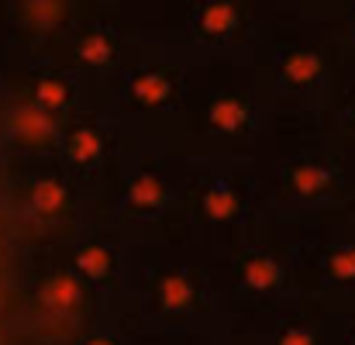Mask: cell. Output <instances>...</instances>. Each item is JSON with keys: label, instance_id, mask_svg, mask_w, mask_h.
<instances>
[{"label": "cell", "instance_id": "cell-14", "mask_svg": "<svg viewBox=\"0 0 355 345\" xmlns=\"http://www.w3.org/2000/svg\"><path fill=\"white\" fill-rule=\"evenodd\" d=\"M38 104L42 108H62L66 104V87L55 80H42L38 83Z\"/></svg>", "mask_w": 355, "mask_h": 345}, {"label": "cell", "instance_id": "cell-7", "mask_svg": "<svg viewBox=\"0 0 355 345\" xmlns=\"http://www.w3.org/2000/svg\"><path fill=\"white\" fill-rule=\"evenodd\" d=\"M97 155H101V135L90 131V128L76 131L73 135V159L76 162H94Z\"/></svg>", "mask_w": 355, "mask_h": 345}, {"label": "cell", "instance_id": "cell-9", "mask_svg": "<svg viewBox=\"0 0 355 345\" xmlns=\"http://www.w3.org/2000/svg\"><path fill=\"white\" fill-rule=\"evenodd\" d=\"M204 208H207V214H211V218H232L238 204H235V194H232L228 187H214V190L207 194Z\"/></svg>", "mask_w": 355, "mask_h": 345}, {"label": "cell", "instance_id": "cell-5", "mask_svg": "<svg viewBox=\"0 0 355 345\" xmlns=\"http://www.w3.org/2000/svg\"><path fill=\"white\" fill-rule=\"evenodd\" d=\"M76 266H80V273H87V276L101 280V276H104V273L111 269V255H107V249L94 245V249H83V252H80Z\"/></svg>", "mask_w": 355, "mask_h": 345}, {"label": "cell", "instance_id": "cell-17", "mask_svg": "<svg viewBox=\"0 0 355 345\" xmlns=\"http://www.w3.org/2000/svg\"><path fill=\"white\" fill-rule=\"evenodd\" d=\"M279 345H314V342H311V335H304V332L293 328V332H286V335L279 339Z\"/></svg>", "mask_w": 355, "mask_h": 345}, {"label": "cell", "instance_id": "cell-13", "mask_svg": "<svg viewBox=\"0 0 355 345\" xmlns=\"http://www.w3.org/2000/svg\"><path fill=\"white\" fill-rule=\"evenodd\" d=\"M283 69H286V76H290L293 83H307V80L318 73V59H311V56H290Z\"/></svg>", "mask_w": 355, "mask_h": 345}, {"label": "cell", "instance_id": "cell-16", "mask_svg": "<svg viewBox=\"0 0 355 345\" xmlns=\"http://www.w3.org/2000/svg\"><path fill=\"white\" fill-rule=\"evenodd\" d=\"M293 183H297V190L311 194V190L321 187V173H318V169H297V173H293Z\"/></svg>", "mask_w": 355, "mask_h": 345}, {"label": "cell", "instance_id": "cell-15", "mask_svg": "<svg viewBox=\"0 0 355 345\" xmlns=\"http://www.w3.org/2000/svg\"><path fill=\"white\" fill-rule=\"evenodd\" d=\"M80 56H83L87 62L101 66V62H107V59H111V45H107L104 38H87V42L80 45Z\"/></svg>", "mask_w": 355, "mask_h": 345}, {"label": "cell", "instance_id": "cell-1", "mask_svg": "<svg viewBox=\"0 0 355 345\" xmlns=\"http://www.w3.org/2000/svg\"><path fill=\"white\" fill-rule=\"evenodd\" d=\"M42 304L52 308V311H59V314L73 311V308L80 304V287H76V280H73V276H52V280L42 287Z\"/></svg>", "mask_w": 355, "mask_h": 345}, {"label": "cell", "instance_id": "cell-4", "mask_svg": "<svg viewBox=\"0 0 355 345\" xmlns=\"http://www.w3.org/2000/svg\"><path fill=\"white\" fill-rule=\"evenodd\" d=\"M211 121H214V128H221V131H235L245 124V108L238 104V101H218L214 108H211Z\"/></svg>", "mask_w": 355, "mask_h": 345}, {"label": "cell", "instance_id": "cell-10", "mask_svg": "<svg viewBox=\"0 0 355 345\" xmlns=\"http://www.w3.org/2000/svg\"><path fill=\"white\" fill-rule=\"evenodd\" d=\"M159 201H162V187H159V180H152V176L135 180V187H131V204H138V208H155Z\"/></svg>", "mask_w": 355, "mask_h": 345}, {"label": "cell", "instance_id": "cell-6", "mask_svg": "<svg viewBox=\"0 0 355 345\" xmlns=\"http://www.w3.org/2000/svg\"><path fill=\"white\" fill-rule=\"evenodd\" d=\"M135 94H138L145 104H159V101H166L169 83H166V76L148 73V76H138V80H135Z\"/></svg>", "mask_w": 355, "mask_h": 345}, {"label": "cell", "instance_id": "cell-8", "mask_svg": "<svg viewBox=\"0 0 355 345\" xmlns=\"http://www.w3.org/2000/svg\"><path fill=\"white\" fill-rule=\"evenodd\" d=\"M159 297H162L166 308H187V301H190V283H187L183 276H169V280H162Z\"/></svg>", "mask_w": 355, "mask_h": 345}, {"label": "cell", "instance_id": "cell-3", "mask_svg": "<svg viewBox=\"0 0 355 345\" xmlns=\"http://www.w3.org/2000/svg\"><path fill=\"white\" fill-rule=\"evenodd\" d=\"M62 201H66V190H62L59 183H52V180H42V183L35 187V194H31V204H35L42 214L59 211V208H62Z\"/></svg>", "mask_w": 355, "mask_h": 345}, {"label": "cell", "instance_id": "cell-18", "mask_svg": "<svg viewBox=\"0 0 355 345\" xmlns=\"http://www.w3.org/2000/svg\"><path fill=\"white\" fill-rule=\"evenodd\" d=\"M87 345H114V342H111V339H90Z\"/></svg>", "mask_w": 355, "mask_h": 345}, {"label": "cell", "instance_id": "cell-2", "mask_svg": "<svg viewBox=\"0 0 355 345\" xmlns=\"http://www.w3.org/2000/svg\"><path fill=\"white\" fill-rule=\"evenodd\" d=\"M276 280H279V269L272 259H252L245 266V283L255 290H269V287H276Z\"/></svg>", "mask_w": 355, "mask_h": 345}, {"label": "cell", "instance_id": "cell-11", "mask_svg": "<svg viewBox=\"0 0 355 345\" xmlns=\"http://www.w3.org/2000/svg\"><path fill=\"white\" fill-rule=\"evenodd\" d=\"M200 24L207 28V31H228L232 24H235V10L228 7V3H214V7H207L204 10V17H200Z\"/></svg>", "mask_w": 355, "mask_h": 345}, {"label": "cell", "instance_id": "cell-12", "mask_svg": "<svg viewBox=\"0 0 355 345\" xmlns=\"http://www.w3.org/2000/svg\"><path fill=\"white\" fill-rule=\"evenodd\" d=\"M17 131L28 135V138H45L52 131V124H49V117L38 115V111H21L17 115Z\"/></svg>", "mask_w": 355, "mask_h": 345}]
</instances>
